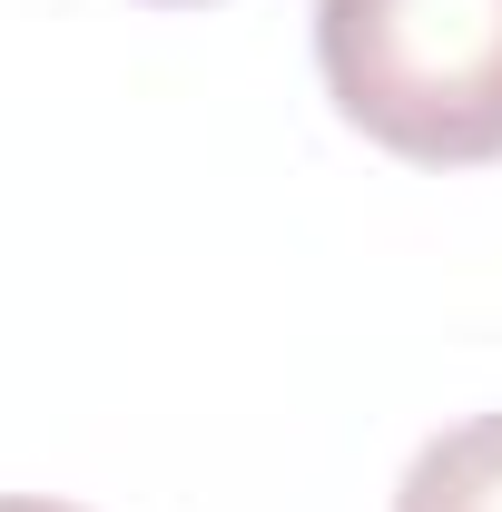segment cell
<instances>
[{
	"label": "cell",
	"mask_w": 502,
	"mask_h": 512,
	"mask_svg": "<svg viewBox=\"0 0 502 512\" xmlns=\"http://www.w3.org/2000/svg\"><path fill=\"white\" fill-rule=\"evenodd\" d=\"M315 69L414 168L502 158V0H315Z\"/></svg>",
	"instance_id": "obj_1"
},
{
	"label": "cell",
	"mask_w": 502,
	"mask_h": 512,
	"mask_svg": "<svg viewBox=\"0 0 502 512\" xmlns=\"http://www.w3.org/2000/svg\"><path fill=\"white\" fill-rule=\"evenodd\" d=\"M0 512H69V503H0Z\"/></svg>",
	"instance_id": "obj_3"
},
{
	"label": "cell",
	"mask_w": 502,
	"mask_h": 512,
	"mask_svg": "<svg viewBox=\"0 0 502 512\" xmlns=\"http://www.w3.org/2000/svg\"><path fill=\"white\" fill-rule=\"evenodd\" d=\"M168 10H178V0H168Z\"/></svg>",
	"instance_id": "obj_4"
},
{
	"label": "cell",
	"mask_w": 502,
	"mask_h": 512,
	"mask_svg": "<svg viewBox=\"0 0 502 512\" xmlns=\"http://www.w3.org/2000/svg\"><path fill=\"white\" fill-rule=\"evenodd\" d=\"M394 512H502V414H473L404 463Z\"/></svg>",
	"instance_id": "obj_2"
}]
</instances>
